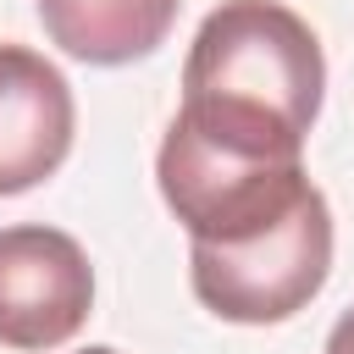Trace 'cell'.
Wrapping results in <instances>:
<instances>
[{"label":"cell","instance_id":"obj_6","mask_svg":"<svg viewBox=\"0 0 354 354\" xmlns=\"http://www.w3.org/2000/svg\"><path fill=\"white\" fill-rule=\"evenodd\" d=\"M44 17V33L88 61V66H122L166 44L183 0H33Z\"/></svg>","mask_w":354,"mask_h":354},{"label":"cell","instance_id":"obj_8","mask_svg":"<svg viewBox=\"0 0 354 354\" xmlns=\"http://www.w3.org/2000/svg\"><path fill=\"white\" fill-rule=\"evenodd\" d=\"M83 354H116V348H105V343H100V348H83Z\"/></svg>","mask_w":354,"mask_h":354},{"label":"cell","instance_id":"obj_3","mask_svg":"<svg viewBox=\"0 0 354 354\" xmlns=\"http://www.w3.org/2000/svg\"><path fill=\"white\" fill-rule=\"evenodd\" d=\"M160 199L188 227L194 243H232L260 227H271L282 210H293L310 188L304 160H266V155H232L188 133L177 116L160 138Z\"/></svg>","mask_w":354,"mask_h":354},{"label":"cell","instance_id":"obj_7","mask_svg":"<svg viewBox=\"0 0 354 354\" xmlns=\"http://www.w3.org/2000/svg\"><path fill=\"white\" fill-rule=\"evenodd\" d=\"M326 354H354V310L337 315V326H332V337H326Z\"/></svg>","mask_w":354,"mask_h":354},{"label":"cell","instance_id":"obj_2","mask_svg":"<svg viewBox=\"0 0 354 354\" xmlns=\"http://www.w3.org/2000/svg\"><path fill=\"white\" fill-rule=\"evenodd\" d=\"M326 271H332V210L315 183L271 227L232 243H194L188 254L199 304L238 326L299 315L326 288Z\"/></svg>","mask_w":354,"mask_h":354},{"label":"cell","instance_id":"obj_4","mask_svg":"<svg viewBox=\"0 0 354 354\" xmlns=\"http://www.w3.org/2000/svg\"><path fill=\"white\" fill-rule=\"evenodd\" d=\"M94 310V271L61 227H0V343L61 348Z\"/></svg>","mask_w":354,"mask_h":354},{"label":"cell","instance_id":"obj_1","mask_svg":"<svg viewBox=\"0 0 354 354\" xmlns=\"http://www.w3.org/2000/svg\"><path fill=\"white\" fill-rule=\"evenodd\" d=\"M326 88L315 28L277 0H221L183 61L177 122L216 149L304 160Z\"/></svg>","mask_w":354,"mask_h":354},{"label":"cell","instance_id":"obj_5","mask_svg":"<svg viewBox=\"0 0 354 354\" xmlns=\"http://www.w3.org/2000/svg\"><path fill=\"white\" fill-rule=\"evenodd\" d=\"M72 88L28 44H0V194L44 183L72 149Z\"/></svg>","mask_w":354,"mask_h":354}]
</instances>
